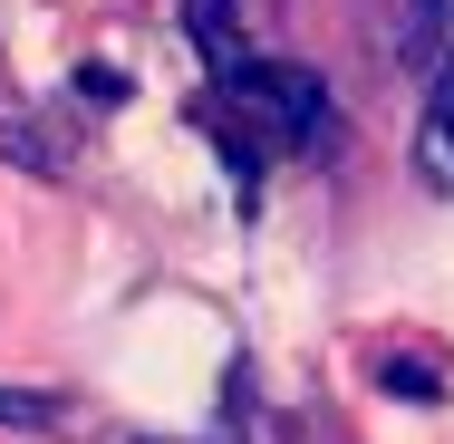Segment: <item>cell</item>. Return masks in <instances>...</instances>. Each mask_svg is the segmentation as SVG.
Listing matches in <instances>:
<instances>
[{
	"label": "cell",
	"mask_w": 454,
	"mask_h": 444,
	"mask_svg": "<svg viewBox=\"0 0 454 444\" xmlns=\"http://www.w3.org/2000/svg\"><path fill=\"white\" fill-rule=\"evenodd\" d=\"M232 106L271 136L280 155H319V145H329V88H319V68H300V58H242Z\"/></svg>",
	"instance_id": "obj_1"
},
{
	"label": "cell",
	"mask_w": 454,
	"mask_h": 444,
	"mask_svg": "<svg viewBox=\"0 0 454 444\" xmlns=\"http://www.w3.org/2000/svg\"><path fill=\"white\" fill-rule=\"evenodd\" d=\"M416 165H426V183H435V193H454V68L426 88V136H416Z\"/></svg>",
	"instance_id": "obj_2"
},
{
	"label": "cell",
	"mask_w": 454,
	"mask_h": 444,
	"mask_svg": "<svg viewBox=\"0 0 454 444\" xmlns=\"http://www.w3.org/2000/svg\"><path fill=\"white\" fill-rule=\"evenodd\" d=\"M184 29H193V49H203V68L232 88L242 78V39H232V0H184Z\"/></svg>",
	"instance_id": "obj_3"
},
{
	"label": "cell",
	"mask_w": 454,
	"mask_h": 444,
	"mask_svg": "<svg viewBox=\"0 0 454 444\" xmlns=\"http://www.w3.org/2000/svg\"><path fill=\"white\" fill-rule=\"evenodd\" d=\"M0 155H20V165H29V175H59V165H68V155H59V145H39V126H29V116H20V126H10V116H0Z\"/></svg>",
	"instance_id": "obj_4"
},
{
	"label": "cell",
	"mask_w": 454,
	"mask_h": 444,
	"mask_svg": "<svg viewBox=\"0 0 454 444\" xmlns=\"http://www.w3.org/2000/svg\"><path fill=\"white\" fill-rule=\"evenodd\" d=\"M59 396H29V386H0V425H49Z\"/></svg>",
	"instance_id": "obj_5"
},
{
	"label": "cell",
	"mask_w": 454,
	"mask_h": 444,
	"mask_svg": "<svg viewBox=\"0 0 454 444\" xmlns=\"http://www.w3.org/2000/svg\"><path fill=\"white\" fill-rule=\"evenodd\" d=\"M377 386H387V396H396V386H406V396H435V377H426L416 357H387V367H377Z\"/></svg>",
	"instance_id": "obj_6"
},
{
	"label": "cell",
	"mask_w": 454,
	"mask_h": 444,
	"mask_svg": "<svg viewBox=\"0 0 454 444\" xmlns=\"http://www.w3.org/2000/svg\"><path fill=\"white\" fill-rule=\"evenodd\" d=\"M78 97H97V106H116V97H126V78H116V68H78Z\"/></svg>",
	"instance_id": "obj_7"
}]
</instances>
